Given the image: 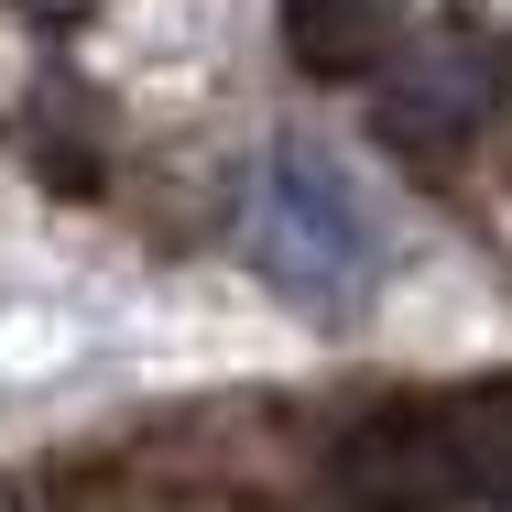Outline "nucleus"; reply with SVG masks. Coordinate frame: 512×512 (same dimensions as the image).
<instances>
[{"instance_id":"5","label":"nucleus","mask_w":512,"mask_h":512,"mask_svg":"<svg viewBox=\"0 0 512 512\" xmlns=\"http://www.w3.org/2000/svg\"><path fill=\"white\" fill-rule=\"evenodd\" d=\"M436 425H447V458H458L469 502H502L512 512V382H469V393H447Z\"/></svg>"},{"instance_id":"6","label":"nucleus","mask_w":512,"mask_h":512,"mask_svg":"<svg viewBox=\"0 0 512 512\" xmlns=\"http://www.w3.org/2000/svg\"><path fill=\"white\" fill-rule=\"evenodd\" d=\"M33 22H88V0H33Z\"/></svg>"},{"instance_id":"1","label":"nucleus","mask_w":512,"mask_h":512,"mask_svg":"<svg viewBox=\"0 0 512 512\" xmlns=\"http://www.w3.org/2000/svg\"><path fill=\"white\" fill-rule=\"evenodd\" d=\"M240 262L306 316H360L382 295V218L371 197L316 153V142H273L240 175Z\"/></svg>"},{"instance_id":"4","label":"nucleus","mask_w":512,"mask_h":512,"mask_svg":"<svg viewBox=\"0 0 512 512\" xmlns=\"http://www.w3.org/2000/svg\"><path fill=\"white\" fill-rule=\"evenodd\" d=\"M284 44L316 77H382L393 66V0H284Z\"/></svg>"},{"instance_id":"2","label":"nucleus","mask_w":512,"mask_h":512,"mask_svg":"<svg viewBox=\"0 0 512 512\" xmlns=\"http://www.w3.org/2000/svg\"><path fill=\"white\" fill-rule=\"evenodd\" d=\"M502 99H512V55L469 22H436V33L393 44V66L371 77V131L414 164H447L502 120Z\"/></svg>"},{"instance_id":"3","label":"nucleus","mask_w":512,"mask_h":512,"mask_svg":"<svg viewBox=\"0 0 512 512\" xmlns=\"http://www.w3.org/2000/svg\"><path fill=\"white\" fill-rule=\"evenodd\" d=\"M327 502H338V512H447V502H469L436 404L360 414V425L327 447Z\"/></svg>"}]
</instances>
